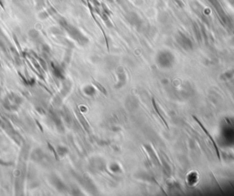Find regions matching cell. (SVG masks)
<instances>
[{"label": "cell", "instance_id": "6da1fadb", "mask_svg": "<svg viewBox=\"0 0 234 196\" xmlns=\"http://www.w3.org/2000/svg\"><path fill=\"white\" fill-rule=\"evenodd\" d=\"M21 103H22V99L18 95L12 93L7 96V98L5 99L4 106L9 111H13V110L17 109V107L20 106Z\"/></svg>", "mask_w": 234, "mask_h": 196}, {"label": "cell", "instance_id": "7a4b0ae2", "mask_svg": "<svg viewBox=\"0 0 234 196\" xmlns=\"http://www.w3.org/2000/svg\"><path fill=\"white\" fill-rule=\"evenodd\" d=\"M192 117H193V119L196 121L198 124H199V126L200 127V128L204 131V133L206 134V136H208V138H209V140L211 141V143H212V145H213V147H214V149H215V151H216V155H217V157H218V159H219V160H220V154H219V147H218V145H217V143H216V141H215V139L211 136L210 135V133L208 131V129L204 127V125L200 122V121L199 120V118H197V117H195V116H192Z\"/></svg>", "mask_w": 234, "mask_h": 196}, {"label": "cell", "instance_id": "3957f363", "mask_svg": "<svg viewBox=\"0 0 234 196\" xmlns=\"http://www.w3.org/2000/svg\"><path fill=\"white\" fill-rule=\"evenodd\" d=\"M50 181H51V183L58 189L59 192H63V191L66 190V187H65L64 183L62 182V181H61L60 179H58V177L52 176V177L50 178Z\"/></svg>", "mask_w": 234, "mask_h": 196}, {"label": "cell", "instance_id": "277c9868", "mask_svg": "<svg viewBox=\"0 0 234 196\" xmlns=\"http://www.w3.org/2000/svg\"><path fill=\"white\" fill-rule=\"evenodd\" d=\"M152 105H153V107H154V110H155V112L157 114V116L159 117V118H160V120L162 121V123L165 125V127L168 129V124H167V122L166 121V119L163 117V116L160 114V111H159V109H158V106H157V104L156 103V100H155V98L153 97L152 98Z\"/></svg>", "mask_w": 234, "mask_h": 196}, {"label": "cell", "instance_id": "5b68a950", "mask_svg": "<svg viewBox=\"0 0 234 196\" xmlns=\"http://www.w3.org/2000/svg\"><path fill=\"white\" fill-rule=\"evenodd\" d=\"M51 67H52V73H53L54 75L58 77V78H60V79L64 78L62 69L60 67H58V65H56V64H51Z\"/></svg>", "mask_w": 234, "mask_h": 196}, {"label": "cell", "instance_id": "8992f818", "mask_svg": "<svg viewBox=\"0 0 234 196\" xmlns=\"http://www.w3.org/2000/svg\"><path fill=\"white\" fill-rule=\"evenodd\" d=\"M51 119H52V121H53V123L55 124V126L57 127L58 130H59L60 132H63L64 128H63L62 123H61V121H60V119H59V117H58V116L53 115V116L51 117Z\"/></svg>", "mask_w": 234, "mask_h": 196}, {"label": "cell", "instance_id": "52a82bcc", "mask_svg": "<svg viewBox=\"0 0 234 196\" xmlns=\"http://www.w3.org/2000/svg\"><path fill=\"white\" fill-rule=\"evenodd\" d=\"M31 158H32V160H34L35 161H40V160L44 158L43 152L40 151V150H37V151H35L33 152Z\"/></svg>", "mask_w": 234, "mask_h": 196}, {"label": "cell", "instance_id": "ba28073f", "mask_svg": "<svg viewBox=\"0 0 234 196\" xmlns=\"http://www.w3.org/2000/svg\"><path fill=\"white\" fill-rule=\"evenodd\" d=\"M210 1V3L214 6V7L215 8H217V10H218V12H219V14L220 15V17L223 18V19H225V15H224V11L222 10V8H221V7H220V5L219 4V2H218V0H209Z\"/></svg>", "mask_w": 234, "mask_h": 196}, {"label": "cell", "instance_id": "9c48e42d", "mask_svg": "<svg viewBox=\"0 0 234 196\" xmlns=\"http://www.w3.org/2000/svg\"><path fill=\"white\" fill-rule=\"evenodd\" d=\"M146 150H147V151L151 152V154H152V158H153V159H155V160L157 162V164H158V165H161L160 160H158L157 156H156V153H155V151H153V149L151 148V146H147V147H146Z\"/></svg>", "mask_w": 234, "mask_h": 196}, {"label": "cell", "instance_id": "30bf717a", "mask_svg": "<svg viewBox=\"0 0 234 196\" xmlns=\"http://www.w3.org/2000/svg\"><path fill=\"white\" fill-rule=\"evenodd\" d=\"M77 114H78V117H79V118H80V121H81L82 125L83 126V127H84L87 131H89V125H88V123L86 122V120H85V118H84L79 112H78Z\"/></svg>", "mask_w": 234, "mask_h": 196}, {"label": "cell", "instance_id": "8fae6325", "mask_svg": "<svg viewBox=\"0 0 234 196\" xmlns=\"http://www.w3.org/2000/svg\"><path fill=\"white\" fill-rule=\"evenodd\" d=\"M29 34L32 40H38V39H40V34H39V32L37 30H30L29 32Z\"/></svg>", "mask_w": 234, "mask_h": 196}, {"label": "cell", "instance_id": "7c38bea8", "mask_svg": "<svg viewBox=\"0 0 234 196\" xmlns=\"http://www.w3.org/2000/svg\"><path fill=\"white\" fill-rule=\"evenodd\" d=\"M57 152H58V154L59 156H64L66 153H67V150H66V148H64V147H61V146H59L57 148Z\"/></svg>", "mask_w": 234, "mask_h": 196}, {"label": "cell", "instance_id": "4fadbf2b", "mask_svg": "<svg viewBox=\"0 0 234 196\" xmlns=\"http://www.w3.org/2000/svg\"><path fill=\"white\" fill-rule=\"evenodd\" d=\"M36 1H37L38 7H42L44 6V0H36Z\"/></svg>", "mask_w": 234, "mask_h": 196}]
</instances>
